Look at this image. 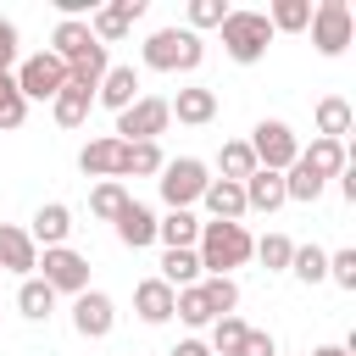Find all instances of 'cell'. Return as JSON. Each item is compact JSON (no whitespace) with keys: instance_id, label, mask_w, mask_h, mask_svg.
Listing matches in <instances>:
<instances>
[{"instance_id":"obj_1","label":"cell","mask_w":356,"mask_h":356,"mask_svg":"<svg viewBox=\"0 0 356 356\" xmlns=\"http://www.w3.org/2000/svg\"><path fill=\"white\" fill-rule=\"evenodd\" d=\"M256 250L250 228L245 222H200V239H195V256H200V273L206 278H228L234 267H245Z\"/></svg>"},{"instance_id":"obj_2","label":"cell","mask_w":356,"mask_h":356,"mask_svg":"<svg viewBox=\"0 0 356 356\" xmlns=\"http://www.w3.org/2000/svg\"><path fill=\"white\" fill-rule=\"evenodd\" d=\"M267 44H273L267 11H228V17H222V50H228V61L256 67V61L267 56Z\"/></svg>"},{"instance_id":"obj_3","label":"cell","mask_w":356,"mask_h":356,"mask_svg":"<svg viewBox=\"0 0 356 356\" xmlns=\"http://www.w3.org/2000/svg\"><path fill=\"white\" fill-rule=\"evenodd\" d=\"M200 56H206V44H200V33H189V28H156V33L145 39V67H150V72H195Z\"/></svg>"},{"instance_id":"obj_4","label":"cell","mask_w":356,"mask_h":356,"mask_svg":"<svg viewBox=\"0 0 356 356\" xmlns=\"http://www.w3.org/2000/svg\"><path fill=\"white\" fill-rule=\"evenodd\" d=\"M250 156H256V167H267V172H289L295 167V156H300V139H295V128L289 122H278V117H261L256 128H250Z\"/></svg>"},{"instance_id":"obj_5","label":"cell","mask_w":356,"mask_h":356,"mask_svg":"<svg viewBox=\"0 0 356 356\" xmlns=\"http://www.w3.org/2000/svg\"><path fill=\"white\" fill-rule=\"evenodd\" d=\"M156 184H161L167 211H189V206L206 195L211 172H206V161H200V156H178V161H167V167L156 172Z\"/></svg>"},{"instance_id":"obj_6","label":"cell","mask_w":356,"mask_h":356,"mask_svg":"<svg viewBox=\"0 0 356 356\" xmlns=\"http://www.w3.org/2000/svg\"><path fill=\"white\" fill-rule=\"evenodd\" d=\"M312 44H317V56H345L350 50V39H356V17H350V6L345 0H323V6H312Z\"/></svg>"},{"instance_id":"obj_7","label":"cell","mask_w":356,"mask_h":356,"mask_svg":"<svg viewBox=\"0 0 356 356\" xmlns=\"http://www.w3.org/2000/svg\"><path fill=\"white\" fill-rule=\"evenodd\" d=\"M167 122H172L167 100L161 95H139L128 111H117V134L111 139H122V145H156V134H167Z\"/></svg>"},{"instance_id":"obj_8","label":"cell","mask_w":356,"mask_h":356,"mask_svg":"<svg viewBox=\"0 0 356 356\" xmlns=\"http://www.w3.org/2000/svg\"><path fill=\"white\" fill-rule=\"evenodd\" d=\"M17 95L33 106V100H56L61 89H67V61H56L50 50H39V56H28V61H17Z\"/></svg>"},{"instance_id":"obj_9","label":"cell","mask_w":356,"mask_h":356,"mask_svg":"<svg viewBox=\"0 0 356 356\" xmlns=\"http://www.w3.org/2000/svg\"><path fill=\"white\" fill-rule=\"evenodd\" d=\"M39 267H44V284H50L56 295H83V289H89V256H78L72 245L44 250Z\"/></svg>"},{"instance_id":"obj_10","label":"cell","mask_w":356,"mask_h":356,"mask_svg":"<svg viewBox=\"0 0 356 356\" xmlns=\"http://www.w3.org/2000/svg\"><path fill=\"white\" fill-rule=\"evenodd\" d=\"M72 328H78V339H106V334L117 328V300H111L106 289L72 295Z\"/></svg>"},{"instance_id":"obj_11","label":"cell","mask_w":356,"mask_h":356,"mask_svg":"<svg viewBox=\"0 0 356 356\" xmlns=\"http://www.w3.org/2000/svg\"><path fill=\"white\" fill-rule=\"evenodd\" d=\"M33 267H39V245L28 239V228H17V222H0V273L33 278Z\"/></svg>"},{"instance_id":"obj_12","label":"cell","mask_w":356,"mask_h":356,"mask_svg":"<svg viewBox=\"0 0 356 356\" xmlns=\"http://www.w3.org/2000/svg\"><path fill=\"white\" fill-rule=\"evenodd\" d=\"M78 172H83V178H117V184H122V139H111V134L89 139V145L78 150Z\"/></svg>"},{"instance_id":"obj_13","label":"cell","mask_w":356,"mask_h":356,"mask_svg":"<svg viewBox=\"0 0 356 356\" xmlns=\"http://www.w3.org/2000/svg\"><path fill=\"white\" fill-rule=\"evenodd\" d=\"M295 161L328 184V178H339V172L350 167V150H345V139H312V145H300V156H295Z\"/></svg>"},{"instance_id":"obj_14","label":"cell","mask_w":356,"mask_h":356,"mask_svg":"<svg viewBox=\"0 0 356 356\" xmlns=\"http://www.w3.org/2000/svg\"><path fill=\"white\" fill-rule=\"evenodd\" d=\"M139 100V72L134 67H106V78H100V89H95V106H106L111 117L117 111H128Z\"/></svg>"},{"instance_id":"obj_15","label":"cell","mask_w":356,"mask_h":356,"mask_svg":"<svg viewBox=\"0 0 356 356\" xmlns=\"http://www.w3.org/2000/svg\"><path fill=\"white\" fill-rule=\"evenodd\" d=\"M167 111H172L178 122H189V128H206V122L217 117V89H206V83H189V89H178V95L167 100Z\"/></svg>"},{"instance_id":"obj_16","label":"cell","mask_w":356,"mask_h":356,"mask_svg":"<svg viewBox=\"0 0 356 356\" xmlns=\"http://www.w3.org/2000/svg\"><path fill=\"white\" fill-rule=\"evenodd\" d=\"M67 234H72V211H67L61 200H44V206L33 211L28 239H33V245H44V250H56V245H67Z\"/></svg>"},{"instance_id":"obj_17","label":"cell","mask_w":356,"mask_h":356,"mask_svg":"<svg viewBox=\"0 0 356 356\" xmlns=\"http://www.w3.org/2000/svg\"><path fill=\"white\" fill-rule=\"evenodd\" d=\"M239 189H245V211H267V217H273V211L284 206V172L256 167V172H250Z\"/></svg>"},{"instance_id":"obj_18","label":"cell","mask_w":356,"mask_h":356,"mask_svg":"<svg viewBox=\"0 0 356 356\" xmlns=\"http://www.w3.org/2000/svg\"><path fill=\"white\" fill-rule=\"evenodd\" d=\"M117 239H122L128 250L156 245V211H150V206H139V200H128V206L117 211Z\"/></svg>"},{"instance_id":"obj_19","label":"cell","mask_w":356,"mask_h":356,"mask_svg":"<svg viewBox=\"0 0 356 356\" xmlns=\"http://www.w3.org/2000/svg\"><path fill=\"white\" fill-rule=\"evenodd\" d=\"M95 50V33H89V22H72V17H61L56 22V33H50V56L56 61H78V56H89Z\"/></svg>"},{"instance_id":"obj_20","label":"cell","mask_w":356,"mask_h":356,"mask_svg":"<svg viewBox=\"0 0 356 356\" xmlns=\"http://www.w3.org/2000/svg\"><path fill=\"white\" fill-rule=\"evenodd\" d=\"M200 200H206L211 222H239V217H245V189H239V184H228V178H211Z\"/></svg>"},{"instance_id":"obj_21","label":"cell","mask_w":356,"mask_h":356,"mask_svg":"<svg viewBox=\"0 0 356 356\" xmlns=\"http://www.w3.org/2000/svg\"><path fill=\"white\" fill-rule=\"evenodd\" d=\"M156 239H161L167 250H195L200 217H195V211H167V217H156Z\"/></svg>"},{"instance_id":"obj_22","label":"cell","mask_w":356,"mask_h":356,"mask_svg":"<svg viewBox=\"0 0 356 356\" xmlns=\"http://www.w3.org/2000/svg\"><path fill=\"white\" fill-rule=\"evenodd\" d=\"M134 312H139V323H167V317H172V289H167L161 278L134 284Z\"/></svg>"},{"instance_id":"obj_23","label":"cell","mask_w":356,"mask_h":356,"mask_svg":"<svg viewBox=\"0 0 356 356\" xmlns=\"http://www.w3.org/2000/svg\"><path fill=\"white\" fill-rule=\"evenodd\" d=\"M350 122H356V111H350L345 95H323L317 100V139H345Z\"/></svg>"},{"instance_id":"obj_24","label":"cell","mask_w":356,"mask_h":356,"mask_svg":"<svg viewBox=\"0 0 356 356\" xmlns=\"http://www.w3.org/2000/svg\"><path fill=\"white\" fill-rule=\"evenodd\" d=\"M167 289H189V284H200L206 273H200V256L195 250H161V273H156Z\"/></svg>"},{"instance_id":"obj_25","label":"cell","mask_w":356,"mask_h":356,"mask_svg":"<svg viewBox=\"0 0 356 356\" xmlns=\"http://www.w3.org/2000/svg\"><path fill=\"white\" fill-rule=\"evenodd\" d=\"M89 111H95V95H89V89H78V83H67V89L50 100V117H56L61 128H78V122H89Z\"/></svg>"},{"instance_id":"obj_26","label":"cell","mask_w":356,"mask_h":356,"mask_svg":"<svg viewBox=\"0 0 356 356\" xmlns=\"http://www.w3.org/2000/svg\"><path fill=\"white\" fill-rule=\"evenodd\" d=\"M17 312H22L28 323H44V317L56 312V289H50L44 278H22V284H17Z\"/></svg>"},{"instance_id":"obj_27","label":"cell","mask_w":356,"mask_h":356,"mask_svg":"<svg viewBox=\"0 0 356 356\" xmlns=\"http://www.w3.org/2000/svg\"><path fill=\"white\" fill-rule=\"evenodd\" d=\"M267 22H273V33H306L312 0H273V6H267Z\"/></svg>"},{"instance_id":"obj_28","label":"cell","mask_w":356,"mask_h":356,"mask_svg":"<svg viewBox=\"0 0 356 356\" xmlns=\"http://www.w3.org/2000/svg\"><path fill=\"white\" fill-rule=\"evenodd\" d=\"M83 22H89L95 44H117V39H128V28H134V22H128V17L117 11V6H95V11L83 17Z\"/></svg>"},{"instance_id":"obj_29","label":"cell","mask_w":356,"mask_h":356,"mask_svg":"<svg viewBox=\"0 0 356 356\" xmlns=\"http://www.w3.org/2000/svg\"><path fill=\"white\" fill-rule=\"evenodd\" d=\"M106 67H111V56H106V44H95L89 56H78L72 67H67V83H78V89H100V78H106Z\"/></svg>"},{"instance_id":"obj_30","label":"cell","mask_w":356,"mask_h":356,"mask_svg":"<svg viewBox=\"0 0 356 356\" xmlns=\"http://www.w3.org/2000/svg\"><path fill=\"white\" fill-rule=\"evenodd\" d=\"M167 167L161 145H122V178H156Z\"/></svg>"},{"instance_id":"obj_31","label":"cell","mask_w":356,"mask_h":356,"mask_svg":"<svg viewBox=\"0 0 356 356\" xmlns=\"http://www.w3.org/2000/svg\"><path fill=\"white\" fill-rule=\"evenodd\" d=\"M217 172H222L228 184H245V178L256 172V156H250V145H245V139H228V145L217 150Z\"/></svg>"},{"instance_id":"obj_32","label":"cell","mask_w":356,"mask_h":356,"mask_svg":"<svg viewBox=\"0 0 356 356\" xmlns=\"http://www.w3.org/2000/svg\"><path fill=\"white\" fill-rule=\"evenodd\" d=\"M128 200H134V195H128V189H122L117 178H100V184L89 189V211H95L100 222H117V211H122Z\"/></svg>"},{"instance_id":"obj_33","label":"cell","mask_w":356,"mask_h":356,"mask_svg":"<svg viewBox=\"0 0 356 356\" xmlns=\"http://www.w3.org/2000/svg\"><path fill=\"white\" fill-rule=\"evenodd\" d=\"M172 317H178V323H189V328H206V323H217V317H211V306H206V295H200V284H189V289H172Z\"/></svg>"},{"instance_id":"obj_34","label":"cell","mask_w":356,"mask_h":356,"mask_svg":"<svg viewBox=\"0 0 356 356\" xmlns=\"http://www.w3.org/2000/svg\"><path fill=\"white\" fill-rule=\"evenodd\" d=\"M28 122V100L17 95V78L0 67V134H17Z\"/></svg>"},{"instance_id":"obj_35","label":"cell","mask_w":356,"mask_h":356,"mask_svg":"<svg viewBox=\"0 0 356 356\" xmlns=\"http://www.w3.org/2000/svg\"><path fill=\"white\" fill-rule=\"evenodd\" d=\"M250 256H256V261H261L267 273H289V256H295V239H289V234H261Z\"/></svg>"},{"instance_id":"obj_36","label":"cell","mask_w":356,"mask_h":356,"mask_svg":"<svg viewBox=\"0 0 356 356\" xmlns=\"http://www.w3.org/2000/svg\"><path fill=\"white\" fill-rule=\"evenodd\" d=\"M289 273H295L300 284H323V278H328V250H323V245H295Z\"/></svg>"},{"instance_id":"obj_37","label":"cell","mask_w":356,"mask_h":356,"mask_svg":"<svg viewBox=\"0 0 356 356\" xmlns=\"http://www.w3.org/2000/svg\"><path fill=\"white\" fill-rule=\"evenodd\" d=\"M245 334H250V323L245 317H217L211 323V356H239V345H245Z\"/></svg>"},{"instance_id":"obj_38","label":"cell","mask_w":356,"mask_h":356,"mask_svg":"<svg viewBox=\"0 0 356 356\" xmlns=\"http://www.w3.org/2000/svg\"><path fill=\"white\" fill-rule=\"evenodd\" d=\"M317 195H323V178H317V172H306V167L295 161V167L284 172V200H300V206H312Z\"/></svg>"},{"instance_id":"obj_39","label":"cell","mask_w":356,"mask_h":356,"mask_svg":"<svg viewBox=\"0 0 356 356\" xmlns=\"http://www.w3.org/2000/svg\"><path fill=\"white\" fill-rule=\"evenodd\" d=\"M200 295H206L211 317H228V312L239 306V284H234V278H200Z\"/></svg>"},{"instance_id":"obj_40","label":"cell","mask_w":356,"mask_h":356,"mask_svg":"<svg viewBox=\"0 0 356 356\" xmlns=\"http://www.w3.org/2000/svg\"><path fill=\"white\" fill-rule=\"evenodd\" d=\"M228 11H234V6H222V0H189V33H200V28H222Z\"/></svg>"},{"instance_id":"obj_41","label":"cell","mask_w":356,"mask_h":356,"mask_svg":"<svg viewBox=\"0 0 356 356\" xmlns=\"http://www.w3.org/2000/svg\"><path fill=\"white\" fill-rule=\"evenodd\" d=\"M328 278H334L339 289H356V250H334V256H328Z\"/></svg>"},{"instance_id":"obj_42","label":"cell","mask_w":356,"mask_h":356,"mask_svg":"<svg viewBox=\"0 0 356 356\" xmlns=\"http://www.w3.org/2000/svg\"><path fill=\"white\" fill-rule=\"evenodd\" d=\"M239 356H278V339H273V334H261V328H250V334H245V345H239Z\"/></svg>"},{"instance_id":"obj_43","label":"cell","mask_w":356,"mask_h":356,"mask_svg":"<svg viewBox=\"0 0 356 356\" xmlns=\"http://www.w3.org/2000/svg\"><path fill=\"white\" fill-rule=\"evenodd\" d=\"M0 67H6V72L17 67V22H11V17H0Z\"/></svg>"},{"instance_id":"obj_44","label":"cell","mask_w":356,"mask_h":356,"mask_svg":"<svg viewBox=\"0 0 356 356\" xmlns=\"http://www.w3.org/2000/svg\"><path fill=\"white\" fill-rule=\"evenodd\" d=\"M172 356H211V345H206V339H178Z\"/></svg>"},{"instance_id":"obj_45","label":"cell","mask_w":356,"mask_h":356,"mask_svg":"<svg viewBox=\"0 0 356 356\" xmlns=\"http://www.w3.org/2000/svg\"><path fill=\"white\" fill-rule=\"evenodd\" d=\"M111 6H117V11H122V17H128V22H139V17H145V6H150V0H111Z\"/></svg>"},{"instance_id":"obj_46","label":"cell","mask_w":356,"mask_h":356,"mask_svg":"<svg viewBox=\"0 0 356 356\" xmlns=\"http://www.w3.org/2000/svg\"><path fill=\"white\" fill-rule=\"evenodd\" d=\"M312 356H350V350H345V345H317Z\"/></svg>"}]
</instances>
